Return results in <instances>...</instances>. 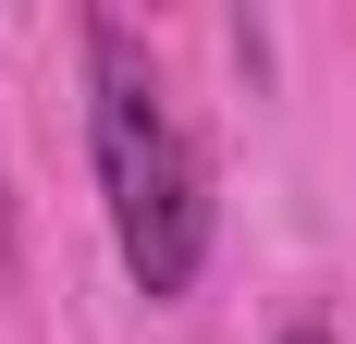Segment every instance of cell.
Wrapping results in <instances>:
<instances>
[{"label":"cell","mask_w":356,"mask_h":344,"mask_svg":"<svg viewBox=\"0 0 356 344\" xmlns=\"http://www.w3.org/2000/svg\"><path fill=\"white\" fill-rule=\"evenodd\" d=\"M283 344H332V332H320V320H295V332H283Z\"/></svg>","instance_id":"obj_3"},{"label":"cell","mask_w":356,"mask_h":344,"mask_svg":"<svg viewBox=\"0 0 356 344\" xmlns=\"http://www.w3.org/2000/svg\"><path fill=\"white\" fill-rule=\"evenodd\" d=\"M25 258V221H13V172H0V271Z\"/></svg>","instance_id":"obj_2"},{"label":"cell","mask_w":356,"mask_h":344,"mask_svg":"<svg viewBox=\"0 0 356 344\" xmlns=\"http://www.w3.org/2000/svg\"><path fill=\"white\" fill-rule=\"evenodd\" d=\"M86 148H99V197H111V246L136 295H184L209 271V160L172 123L147 49L111 13H86Z\"/></svg>","instance_id":"obj_1"}]
</instances>
